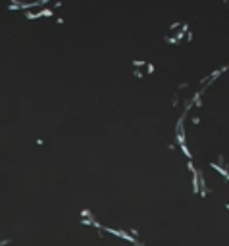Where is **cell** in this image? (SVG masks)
I'll return each mask as SVG.
<instances>
[{
  "instance_id": "4",
  "label": "cell",
  "mask_w": 229,
  "mask_h": 246,
  "mask_svg": "<svg viewBox=\"0 0 229 246\" xmlns=\"http://www.w3.org/2000/svg\"><path fill=\"white\" fill-rule=\"evenodd\" d=\"M183 35H185L183 31H177V33H175V37H173V40H175V42H179V40L183 39Z\"/></svg>"
},
{
  "instance_id": "11",
  "label": "cell",
  "mask_w": 229,
  "mask_h": 246,
  "mask_svg": "<svg viewBox=\"0 0 229 246\" xmlns=\"http://www.w3.org/2000/svg\"><path fill=\"white\" fill-rule=\"evenodd\" d=\"M192 123H195V125H198V123H200V117H198V115H196V117H192Z\"/></svg>"
},
{
  "instance_id": "10",
  "label": "cell",
  "mask_w": 229,
  "mask_h": 246,
  "mask_svg": "<svg viewBox=\"0 0 229 246\" xmlns=\"http://www.w3.org/2000/svg\"><path fill=\"white\" fill-rule=\"evenodd\" d=\"M177 104H179V96L175 94V96H173V106H177Z\"/></svg>"
},
{
  "instance_id": "5",
  "label": "cell",
  "mask_w": 229,
  "mask_h": 246,
  "mask_svg": "<svg viewBox=\"0 0 229 246\" xmlns=\"http://www.w3.org/2000/svg\"><path fill=\"white\" fill-rule=\"evenodd\" d=\"M145 63H146V62H142V60H133V66H135V67H142Z\"/></svg>"
},
{
  "instance_id": "8",
  "label": "cell",
  "mask_w": 229,
  "mask_h": 246,
  "mask_svg": "<svg viewBox=\"0 0 229 246\" xmlns=\"http://www.w3.org/2000/svg\"><path fill=\"white\" fill-rule=\"evenodd\" d=\"M146 71H148V73H152V71H154V66H152V63H146Z\"/></svg>"
},
{
  "instance_id": "9",
  "label": "cell",
  "mask_w": 229,
  "mask_h": 246,
  "mask_svg": "<svg viewBox=\"0 0 229 246\" xmlns=\"http://www.w3.org/2000/svg\"><path fill=\"white\" fill-rule=\"evenodd\" d=\"M135 77H139V79H141V77H142V71H139V69H135Z\"/></svg>"
},
{
  "instance_id": "6",
  "label": "cell",
  "mask_w": 229,
  "mask_h": 246,
  "mask_svg": "<svg viewBox=\"0 0 229 246\" xmlns=\"http://www.w3.org/2000/svg\"><path fill=\"white\" fill-rule=\"evenodd\" d=\"M17 8H21V2H12L10 4V10H17Z\"/></svg>"
},
{
  "instance_id": "3",
  "label": "cell",
  "mask_w": 229,
  "mask_h": 246,
  "mask_svg": "<svg viewBox=\"0 0 229 246\" xmlns=\"http://www.w3.org/2000/svg\"><path fill=\"white\" fill-rule=\"evenodd\" d=\"M179 146H181V150H183V154L187 156V160H192V154H191V150H189L187 144H179Z\"/></svg>"
},
{
  "instance_id": "2",
  "label": "cell",
  "mask_w": 229,
  "mask_h": 246,
  "mask_svg": "<svg viewBox=\"0 0 229 246\" xmlns=\"http://www.w3.org/2000/svg\"><path fill=\"white\" fill-rule=\"evenodd\" d=\"M210 165H212V167H214V169H218V171L221 173V175H223V179H229V175H227V171H225L227 167H221V165H218L216 162H210Z\"/></svg>"
},
{
  "instance_id": "1",
  "label": "cell",
  "mask_w": 229,
  "mask_h": 246,
  "mask_svg": "<svg viewBox=\"0 0 229 246\" xmlns=\"http://www.w3.org/2000/svg\"><path fill=\"white\" fill-rule=\"evenodd\" d=\"M227 69V66H223V67H221V69H216V71H212V73L208 75V77H202V79H200V83H204V81H214V79H218L221 73H223V71Z\"/></svg>"
},
{
  "instance_id": "7",
  "label": "cell",
  "mask_w": 229,
  "mask_h": 246,
  "mask_svg": "<svg viewBox=\"0 0 229 246\" xmlns=\"http://www.w3.org/2000/svg\"><path fill=\"white\" fill-rule=\"evenodd\" d=\"M179 27H181V23H179V21H175V23H171V27H169V29L173 31V29H179Z\"/></svg>"
}]
</instances>
